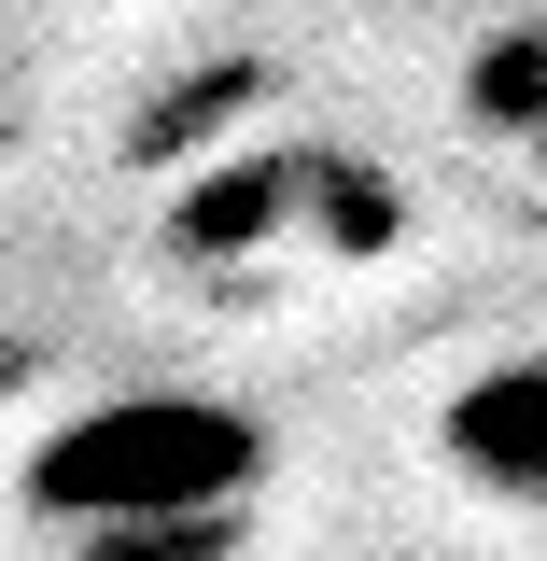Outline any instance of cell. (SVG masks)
<instances>
[{
  "label": "cell",
  "instance_id": "1",
  "mask_svg": "<svg viewBox=\"0 0 547 561\" xmlns=\"http://www.w3.org/2000/svg\"><path fill=\"white\" fill-rule=\"evenodd\" d=\"M281 435L239 393H99V408L43 421L29 449V505L57 534H140V519H253Z\"/></svg>",
  "mask_w": 547,
  "mask_h": 561
},
{
  "label": "cell",
  "instance_id": "2",
  "mask_svg": "<svg viewBox=\"0 0 547 561\" xmlns=\"http://www.w3.org/2000/svg\"><path fill=\"white\" fill-rule=\"evenodd\" d=\"M435 449H449V478H464V491L534 505V519H547V351H491L478 379L435 408Z\"/></svg>",
  "mask_w": 547,
  "mask_h": 561
},
{
  "label": "cell",
  "instance_id": "3",
  "mask_svg": "<svg viewBox=\"0 0 547 561\" xmlns=\"http://www.w3.org/2000/svg\"><path fill=\"white\" fill-rule=\"evenodd\" d=\"M253 519H140V534H84V561H239Z\"/></svg>",
  "mask_w": 547,
  "mask_h": 561
}]
</instances>
